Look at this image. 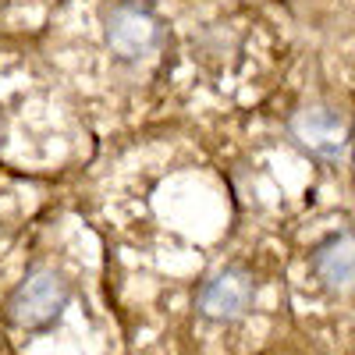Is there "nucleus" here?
I'll return each mask as SVG.
<instances>
[{"label":"nucleus","mask_w":355,"mask_h":355,"mask_svg":"<svg viewBox=\"0 0 355 355\" xmlns=\"http://www.w3.org/2000/svg\"><path fill=\"white\" fill-rule=\"evenodd\" d=\"M309 266L323 288L331 291H352L355 288V234L334 231L327 234L309 256Z\"/></svg>","instance_id":"obj_5"},{"label":"nucleus","mask_w":355,"mask_h":355,"mask_svg":"<svg viewBox=\"0 0 355 355\" xmlns=\"http://www.w3.org/2000/svg\"><path fill=\"white\" fill-rule=\"evenodd\" d=\"M71 302V284L53 266H33L11 291L8 320L21 331H50Z\"/></svg>","instance_id":"obj_1"},{"label":"nucleus","mask_w":355,"mask_h":355,"mask_svg":"<svg viewBox=\"0 0 355 355\" xmlns=\"http://www.w3.org/2000/svg\"><path fill=\"white\" fill-rule=\"evenodd\" d=\"M103 36L110 53L132 64L164 46V21L146 4H114L103 18Z\"/></svg>","instance_id":"obj_2"},{"label":"nucleus","mask_w":355,"mask_h":355,"mask_svg":"<svg viewBox=\"0 0 355 355\" xmlns=\"http://www.w3.org/2000/svg\"><path fill=\"white\" fill-rule=\"evenodd\" d=\"M256 302V277L245 266H224L214 277H206L202 288L196 291V309L214 320V323H231L242 320Z\"/></svg>","instance_id":"obj_4"},{"label":"nucleus","mask_w":355,"mask_h":355,"mask_svg":"<svg viewBox=\"0 0 355 355\" xmlns=\"http://www.w3.org/2000/svg\"><path fill=\"white\" fill-rule=\"evenodd\" d=\"M288 132L302 153H309L313 160H323V164L341 160L348 153V139H352L348 117H341L334 107H320V103L295 110L288 121Z\"/></svg>","instance_id":"obj_3"}]
</instances>
